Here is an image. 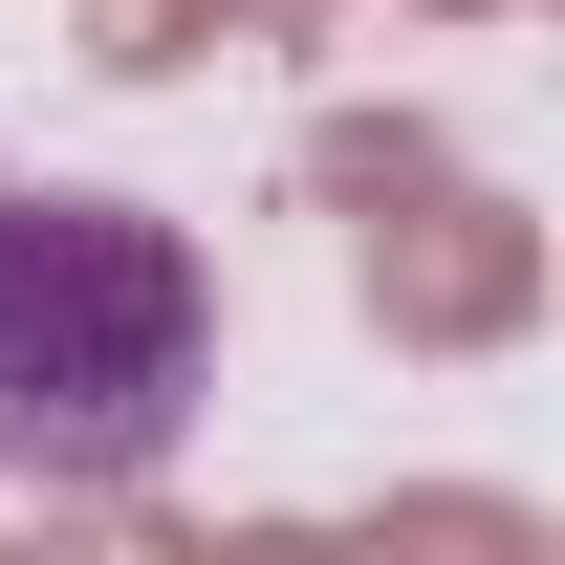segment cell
<instances>
[{
    "instance_id": "cell-1",
    "label": "cell",
    "mask_w": 565,
    "mask_h": 565,
    "mask_svg": "<svg viewBox=\"0 0 565 565\" xmlns=\"http://www.w3.org/2000/svg\"><path fill=\"white\" fill-rule=\"evenodd\" d=\"M217 392V282L131 196H0V479L131 500Z\"/></svg>"
}]
</instances>
